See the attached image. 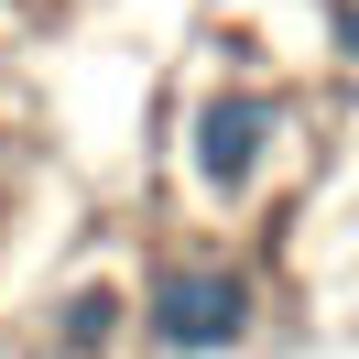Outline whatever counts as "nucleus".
<instances>
[{
    "label": "nucleus",
    "mask_w": 359,
    "mask_h": 359,
    "mask_svg": "<svg viewBox=\"0 0 359 359\" xmlns=\"http://www.w3.org/2000/svg\"><path fill=\"white\" fill-rule=\"evenodd\" d=\"M142 327H153V348H175V359H229V348H250V327H262V283H250L240 262H163L153 294H142Z\"/></svg>",
    "instance_id": "obj_1"
},
{
    "label": "nucleus",
    "mask_w": 359,
    "mask_h": 359,
    "mask_svg": "<svg viewBox=\"0 0 359 359\" xmlns=\"http://www.w3.org/2000/svg\"><path fill=\"white\" fill-rule=\"evenodd\" d=\"M272 142H283V109H272L262 88H218L196 109V131H185V163H196L207 196H250L272 163Z\"/></svg>",
    "instance_id": "obj_2"
},
{
    "label": "nucleus",
    "mask_w": 359,
    "mask_h": 359,
    "mask_svg": "<svg viewBox=\"0 0 359 359\" xmlns=\"http://www.w3.org/2000/svg\"><path fill=\"white\" fill-rule=\"evenodd\" d=\"M109 327H120V294H109V283H88V294H66V327H55V337L88 359V348H109Z\"/></svg>",
    "instance_id": "obj_3"
},
{
    "label": "nucleus",
    "mask_w": 359,
    "mask_h": 359,
    "mask_svg": "<svg viewBox=\"0 0 359 359\" xmlns=\"http://www.w3.org/2000/svg\"><path fill=\"white\" fill-rule=\"evenodd\" d=\"M337 55H348V66H359V0H348V11H337Z\"/></svg>",
    "instance_id": "obj_4"
}]
</instances>
